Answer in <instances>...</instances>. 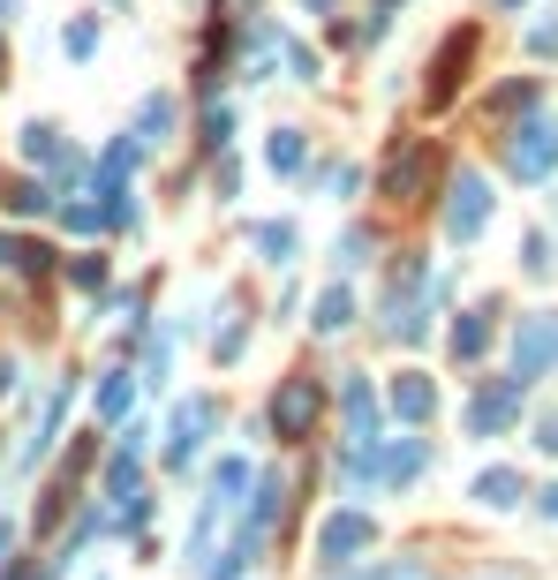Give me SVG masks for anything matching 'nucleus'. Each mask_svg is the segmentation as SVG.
Instances as JSON below:
<instances>
[{
  "label": "nucleus",
  "mask_w": 558,
  "mask_h": 580,
  "mask_svg": "<svg viewBox=\"0 0 558 580\" xmlns=\"http://www.w3.org/2000/svg\"><path fill=\"white\" fill-rule=\"evenodd\" d=\"M483 219H491V189H483V173H453L445 234H453V242H475V234H483Z\"/></svg>",
  "instance_id": "2"
},
{
  "label": "nucleus",
  "mask_w": 558,
  "mask_h": 580,
  "mask_svg": "<svg viewBox=\"0 0 558 580\" xmlns=\"http://www.w3.org/2000/svg\"><path fill=\"white\" fill-rule=\"evenodd\" d=\"M309 422H317V384H309V377H287V384L272 392V437L302 445V437H309Z\"/></svg>",
  "instance_id": "3"
},
{
  "label": "nucleus",
  "mask_w": 558,
  "mask_h": 580,
  "mask_svg": "<svg viewBox=\"0 0 558 580\" xmlns=\"http://www.w3.org/2000/svg\"><path fill=\"white\" fill-rule=\"evenodd\" d=\"M173 128V98H144V114H136V144L151 151V144H167Z\"/></svg>",
  "instance_id": "13"
},
{
  "label": "nucleus",
  "mask_w": 558,
  "mask_h": 580,
  "mask_svg": "<svg viewBox=\"0 0 558 580\" xmlns=\"http://www.w3.org/2000/svg\"><path fill=\"white\" fill-rule=\"evenodd\" d=\"M544 520H558V483H551V491H544Z\"/></svg>",
  "instance_id": "27"
},
{
  "label": "nucleus",
  "mask_w": 558,
  "mask_h": 580,
  "mask_svg": "<svg viewBox=\"0 0 558 580\" xmlns=\"http://www.w3.org/2000/svg\"><path fill=\"white\" fill-rule=\"evenodd\" d=\"M415 467H423V437H400V445H378V483L400 491V483H415Z\"/></svg>",
  "instance_id": "10"
},
{
  "label": "nucleus",
  "mask_w": 558,
  "mask_h": 580,
  "mask_svg": "<svg viewBox=\"0 0 558 580\" xmlns=\"http://www.w3.org/2000/svg\"><path fill=\"white\" fill-rule=\"evenodd\" d=\"M340 408H347V437H378V392H370V377H347Z\"/></svg>",
  "instance_id": "11"
},
{
  "label": "nucleus",
  "mask_w": 558,
  "mask_h": 580,
  "mask_svg": "<svg viewBox=\"0 0 558 580\" xmlns=\"http://www.w3.org/2000/svg\"><path fill=\"white\" fill-rule=\"evenodd\" d=\"M514 408H520V377H498V384H483L468 400V430L475 437H498V430L514 422Z\"/></svg>",
  "instance_id": "7"
},
{
  "label": "nucleus",
  "mask_w": 558,
  "mask_h": 580,
  "mask_svg": "<svg viewBox=\"0 0 558 580\" xmlns=\"http://www.w3.org/2000/svg\"><path fill=\"white\" fill-rule=\"evenodd\" d=\"M272 166L280 173H302V128H272Z\"/></svg>",
  "instance_id": "20"
},
{
  "label": "nucleus",
  "mask_w": 558,
  "mask_h": 580,
  "mask_svg": "<svg viewBox=\"0 0 558 580\" xmlns=\"http://www.w3.org/2000/svg\"><path fill=\"white\" fill-rule=\"evenodd\" d=\"M558 362V317H520V339H514V377L536 384V377Z\"/></svg>",
  "instance_id": "4"
},
{
  "label": "nucleus",
  "mask_w": 558,
  "mask_h": 580,
  "mask_svg": "<svg viewBox=\"0 0 558 580\" xmlns=\"http://www.w3.org/2000/svg\"><path fill=\"white\" fill-rule=\"evenodd\" d=\"M475 53V31H461V39H445V53H438V68H430V106H445L453 98V83H461V68H468Z\"/></svg>",
  "instance_id": "9"
},
{
  "label": "nucleus",
  "mask_w": 558,
  "mask_h": 580,
  "mask_svg": "<svg viewBox=\"0 0 558 580\" xmlns=\"http://www.w3.org/2000/svg\"><path fill=\"white\" fill-rule=\"evenodd\" d=\"M61 45H69L76 61H91V53H98V23H69V31H61Z\"/></svg>",
  "instance_id": "21"
},
{
  "label": "nucleus",
  "mask_w": 558,
  "mask_h": 580,
  "mask_svg": "<svg viewBox=\"0 0 558 580\" xmlns=\"http://www.w3.org/2000/svg\"><path fill=\"white\" fill-rule=\"evenodd\" d=\"M423 166H430V144H423V136H408V144L392 151V166H386V197L415 204V189H423Z\"/></svg>",
  "instance_id": "8"
},
{
  "label": "nucleus",
  "mask_w": 558,
  "mask_h": 580,
  "mask_svg": "<svg viewBox=\"0 0 558 580\" xmlns=\"http://www.w3.org/2000/svg\"><path fill=\"white\" fill-rule=\"evenodd\" d=\"M362 249H370L362 234H340V256H333V264H340V272H355V264H362Z\"/></svg>",
  "instance_id": "24"
},
{
  "label": "nucleus",
  "mask_w": 558,
  "mask_h": 580,
  "mask_svg": "<svg viewBox=\"0 0 558 580\" xmlns=\"http://www.w3.org/2000/svg\"><path fill=\"white\" fill-rule=\"evenodd\" d=\"M475 497H483V505H514L520 475H514V467H483V475H475Z\"/></svg>",
  "instance_id": "17"
},
{
  "label": "nucleus",
  "mask_w": 558,
  "mask_h": 580,
  "mask_svg": "<svg viewBox=\"0 0 558 580\" xmlns=\"http://www.w3.org/2000/svg\"><path fill=\"white\" fill-rule=\"evenodd\" d=\"M536 445H544V453H558V414H544V422H536Z\"/></svg>",
  "instance_id": "25"
},
{
  "label": "nucleus",
  "mask_w": 558,
  "mask_h": 580,
  "mask_svg": "<svg viewBox=\"0 0 558 580\" xmlns=\"http://www.w3.org/2000/svg\"><path fill=\"white\" fill-rule=\"evenodd\" d=\"M212 422H219L212 400H181V408H173V422H167V460H173V467H189V460H197V445H204V430H212Z\"/></svg>",
  "instance_id": "6"
},
{
  "label": "nucleus",
  "mask_w": 558,
  "mask_h": 580,
  "mask_svg": "<svg viewBox=\"0 0 558 580\" xmlns=\"http://www.w3.org/2000/svg\"><path fill=\"white\" fill-rule=\"evenodd\" d=\"M302 8H333V0H302Z\"/></svg>",
  "instance_id": "29"
},
{
  "label": "nucleus",
  "mask_w": 558,
  "mask_h": 580,
  "mask_svg": "<svg viewBox=\"0 0 558 580\" xmlns=\"http://www.w3.org/2000/svg\"><path fill=\"white\" fill-rule=\"evenodd\" d=\"M129 400H136V384L122 370L106 377V384H98V414H106V422H122V414H129Z\"/></svg>",
  "instance_id": "18"
},
{
  "label": "nucleus",
  "mask_w": 558,
  "mask_h": 580,
  "mask_svg": "<svg viewBox=\"0 0 558 580\" xmlns=\"http://www.w3.org/2000/svg\"><path fill=\"white\" fill-rule=\"evenodd\" d=\"M227 136H234V114H227V106H212V114H204V144H212V151H219Z\"/></svg>",
  "instance_id": "22"
},
{
  "label": "nucleus",
  "mask_w": 558,
  "mask_h": 580,
  "mask_svg": "<svg viewBox=\"0 0 558 580\" xmlns=\"http://www.w3.org/2000/svg\"><path fill=\"white\" fill-rule=\"evenodd\" d=\"M362 580H430L415 558H392V566H378V573H362Z\"/></svg>",
  "instance_id": "23"
},
{
  "label": "nucleus",
  "mask_w": 558,
  "mask_h": 580,
  "mask_svg": "<svg viewBox=\"0 0 558 580\" xmlns=\"http://www.w3.org/2000/svg\"><path fill=\"white\" fill-rule=\"evenodd\" d=\"M347 325H355V294L325 287V294H317V331H347Z\"/></svg>",
  "instance_id": "15"
},
{
  "label": "nucleus",
  "mask_w": 558,
  "mask_h": 580,
  "mask_svg": "<svg viewBox=\"0 0 558 580\" xmlns=\"http://www.w3.org/2000/svg\"><path fill=\"white\" fill-rule=\"evenodd\" d=\"M392 408H400V422H430L438 384H430V377H400V384H392Z\"/></svg>",
  "instance_id": "12"
},
{
  "label": "nucleus",
  "mask_w": 558,
  "mask_h": 580,
  "mask_svg": "<svg viewBox=\"0 0 558 580\" xmlns=\"http://www.w3.org/2000/svg\"><path fill=\"white\" fill-rule=\"evenodd\" d=\"M250 242L264 249V264H287V256H295V226H287V219H264Z\"/></svg>",
  "instance_id": "16"
},
{
  "label": "nucleus",
  "mask_w": 558,
  "mask_h": 580,
  "mask_svg": "<svg viewBox=\"0 0 558 580\" xmlns=\"http://www.w3.org/2000/svg\"><path fill=\"white\" fill-rule=\"evenodd\" d=\"M498 8H520V0H498Z\"/></svg>",
  "instance_id": "30"
},
{
  "label": "nucleus",
  "mask_w": 558,
  "mask_h": 580,
  "mask_svg": "<svg viewBox=\"0 0 558 580\" xmlns=\"http://www.w3.org/2000/svg\"><path fill=\"white\" fill-rule=\"evenodd\" d=\"M0 204L15 211V219H31V211H45V189H39V181H8V189H0Z\"/></svg>",
  "instance_id": "19"
},
{
  "label": "nucleus",
  "mask_w": 558,
  "mask_h": 580,
  "mask_svg": "<svg viewBox=\"0 0 558 580\" xmlns=\"http://www.w3.org/2000/svg\"><path fill=\"white\" fill-rule=\"evenodd\" d=\"M551 166H558V122L514 128V144H506V173H514V181H544Z\"/></svg>",
  "instance_id": "1"
},
{
  "label": "nucleus",
  "mask_w": 558,
  "mask_h": 580,
  "mask_svg": "<svg viewBox=\"0 0 558 580\" xmlns=\"http://www.w3.org/2000/svg\"><path fill=\"white\" fill-rule=\"evenodd\" d=\"M378 542V528H370V513H333L325 528H317V558L325 566H347L355 550H370Z\"/></svg>",
  "instance_id": "5"
},
{
  "label": "nucleus",
  "mask_w": 558,
  "mask_h": 580,
  "mask_svg": "<svg viewBox=\"0 0 558 580\" xmlns=\"http://www.w3.org/2000/svg\"><path fill=\"white\" fill-rule=\"evenodd\" d=\"M483 339H491V309H468V317L453 325V355L475 362V355H483Z\"/></svg>",
  "instance_id": "14"
},
{
  "label": "nucleus",
  "mask_w": 558,
  "mask_h": 580,
  "mask_svg": "<svg viewBox=\"0 0 558 580\" xmlns=\"http://www.w3.org/2000/svg\"><path fill=\"white\" fill-rule=\"evenodd\" d=\"M528 45H536V53H551V45H558V23H536V39H528Z\"/></svg>",
  "instance_id": "26"
},
{
  "label": "nucleus",
  "mask_w": 558,
  "mask_h": 580,
  "mask_svg": "<svg viewBox=\"0 0 558 580\" xmlns=\"http://www.w3.org/2000/svg\"><path fill=\"white\" fill-rule=\"evenodd\" d=\"M8 550H15V528H0V558H8Z\"/></svg>",
  "instance_id": "28"
}]
</instances>
